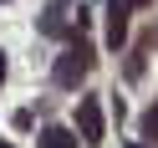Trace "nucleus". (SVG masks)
Wrapping results in <instances>:
<instances>
[{
  "mask_svg": "<svg viewBox=\"0 0 158 148\" xmlns=\"http://www.w3.org/2000/svg\"><path fill=\"white\" fill-rule=\"evenodd\" d=\"M0 82H5V51H0Z\"/></svg>",
  "mask_w": 158,
  "mask_h": 148,
  "instance_id": "obj_5",
  "label": "nucleus"
},
{
  "mask_svg": "<svg viewBox=\"0 0 158 148\" xmlns=\"http://www.w3.org/2000/svg\"><path fill=\"white\" fill-rule=\"evenodd\" d=\"M77 128H82V143H102L107 123H102V102H97V97H82V107H77Z\"/></svg>",
  "mask_w": 158,
  "mask_h": 148,
  "instance_id": "obj_2",
  "label": "nucleus"
},
{
  "mask_svg": "<svg viewBox=\"0 0 158 148\" xmlns=\"http://www.w3.org/2000/svg\"><path fill=\"white\" fill-rule=\"evenodd\" d=\"M0 148H10V143H0Z\"/></svg>",
  "mask_w": 158,
  "mask_h": 148,
  "instance_id": "obj_8",
  "label": "nucleus"
},
{
  "mask_svg": "<svg viewBox=\"0 0 158 148\" xmlns=\"http://www.w3.org/2000/svg\"><path fill=\"white\" fill-rule=\"evenodd\" d=\"M41 148H77V133L61 128V123H51V128L41 133Z\"/></svg>",
  "mask_w": 158,
  "mask_h": 148,
  "instance_id": "obj_4",
  "label": "nucleus"
},
{
  "mask_svg": "<svg viewBox=\"0 0 158 148\" xmlns=\"http://www.w3.org/2000/svg\"><path fill=\"white\" fill-rule=\"evenodd\" d=\"M127 5H153V0H127Z\"/></svg>",
  "mask_w": 158,
  "mask_h": 148,
  "instance_id": "obj_6",
  "label": "nucleus"
},
{
  "mask_svg": "<svg viewBox=\"0 0 158 148\" xmlns=\"http://www.w3.org/2000/svg\"><path fill=\"white\" fill-rule=\"evenodd\" d=\"M153 112H158V107H153Z\"/></svg>",
  "mask_w": 158,
  "mask_h": 148,
  "instance_id": "obj_9",
  "label": "nucleus"
},
{
  "mask_svg": "<svg viewBox=\"0 0 158 148\" xmlns=\"http://www.w3.org/2000/svg\"><path fill=\"white\" fill-rule=\"evenodd\" d=\"M127 148H143V143H127Z\"/></svg>",
  "mask_w": 158,
  "mask_h": 148,
  "instance_id": "obj_7",
  "label": "nucleus"
},
{
  "mask_svg": "<svg viewBox=\"0 0 158 148\" xmlns=\"http://www.w3.org/2000/svg\"><path fill=\"white\" fill-rule=\"evenodd\" d=\"M87 72H92V46L87 41H72L61 56H56V87H77Z\"/></svg>",
  "mask_w": 158,
  "mask_h": 148,
  "instance_id": "obj_1",
  "label": "nucleus"
},
{
  "mask_svg": "<svg viewBox=\"0 0 158 148\" xmlns=\"http://www.w3.org/2000/svg\"><path fill=\"white\" fill-rule=\"evenodd\" d=\"M127 11H133L127 0H107V41H112V46L127 41Z\"/></svg>",
  "mask_w": 158,
  "mask_h": 148,
  "instance_id": "obj_3",
  "label": "nucleus"
}]
</instances>
